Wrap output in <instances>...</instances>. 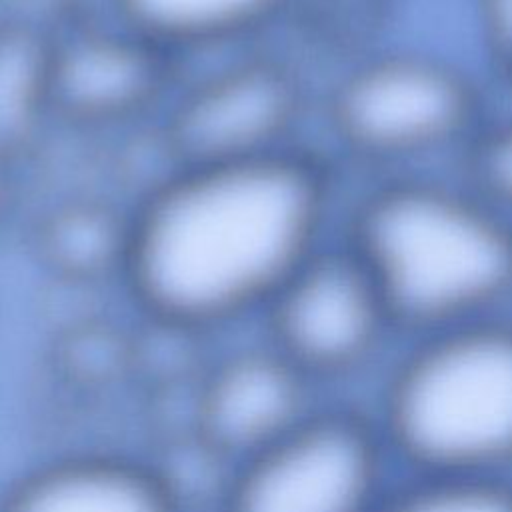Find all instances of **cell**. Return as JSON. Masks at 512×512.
<instances>
[{
	"instance_id": "6da1fadb",
	"label": "cell",
	"mask_w": 512,
	"mask_h": 512,
	"mask_svg": "<svg viewBox=\"0 0 512 512\" xmlns=\"http://www.w3.org/2000/svg\"><path fill=\"white\" fill-rule=\"evenodd\" d=\"M326 170L288 148L178 168L132 214L124 276L140 306L174 328H204L278 290L322 246Z\"/></svg>"
},
{
	"instance_id": "7a4b0ae2",
	"label": "cell",
	"mask_w": 512,
	"mask_h": 512,
	"mask_svg": "<svg viewBox=\"0 0 512 512\" xmlns=\"http://www.w3.org/2000/svg\"><path fill=\"white\" fill-rule=\"evenodd\" d=\"M344 244L406 338L512 310V216L470 180L376 176Z\"/></svg>"
},
{
	"instance_id": "3957f363",
	"label": "cell",
	"mask_w": 512,
	"mask_h": 512,
	"mask_svg": "<svg viewBox=\"0 0 512 512\" xmlns=\"http://www.w3.org/2000/svg\"><path fill=\"white\" fill-rule=\"evenodd\" d=\"M372 418L404 476L512 482V310L408 336Z\"/></svg>"
},
{
	"instance_id": "277c9868",
	"label": "cell",
	"mask_w": 512,
	"mask_h": 512,
	"mask_svg": "<svg viewBox=\"0 0 512 512\" xmlns=\"http://www.w3.org/2000/svg\"><path fill=\"white\" fill-rule=\"evenodd\" d=\"M490 114L474 72L412 46L358 58L328 98L334 138L376 176L414 172L448 150L466 154Z\"/></svg>"
},
{
	"instance_id": "5b68a950",
	"label": "cell",
	"mask_w": 512,
	"mask_h": 512,
	"mask_svg": "<svg viewBox=\"0 0 512 512\" xmlns=\"http://www.w3.org/2000/svg\"><path fill=\"white\" fill-rule=\"evenodd\" d=\"M392 468L370 414H308L246 460L226 512H376Z\"/></svg>"
},
{
	"instance_id": "8992f818",
	"label": "cell",
	"mask_w": 512,
	"mask_h": 512,
	"mask_svg": "<svg viewBox=\"0 0 512 512\" xmlns=\"http://www.w3.org/2000/svg\"><path fill=\"white\" fill-rule=\"evenodd\" d=\"M268 306L276 350L306 380L356 376L400 334L374 278L344 242L320 248Z\"/></svg>"
},
{
	"instance_id": "52a82bcc",
	"label": "cell",
	"mask_w": 512,
	"mask_h": 512,
	"mask_svg": "<svg viewBox=\"0 0 512 512\" xmlns=\"http://www.w3.org/2000/svg\"><path fill=\"white\" fill-rule=\"evenodd\" d=\"M300 110L296 76L256 58L188 90L166 122L164 142L178 168L250 160L282 150Z\"/></svg>"
},
{
	"instance_id": "ba28073f",
	"label": "cell",
	"mask_w": 512,
	"mask_h": 512,
	"mask_svg": "<svg viewBox=\"0 0 512 512\" xmlns=\"http://www.w3.org/2000/svg\"><path fill=\"white\" fill-rule=\"evenodd\" d=\"M168 80L166 50L126 26H80L52 38V112L106 126L148 110Z\"/></svg>"
},
{
	"instance_id": "9c48e42d",
	"label": "cell",
	"mask_w": 512,
	"mask_h": 512,
	"mask_svg": "<svg viewBox=\"0 0 512 512\" xmlns=\"http://www.w3.org/2000/svg\"><path fill=\"white\" fill-rule=\"evenodd\" d=\"M306 382L276 348L230 358L202 390L200 436L218 452L256 456L308 416Z\"/></svg>"
},
{
	"instance_id": "30bf717a",
	"label": "cell",
	"mask_w": 512,
	"mask_h": 512,
	"mask_svg": "<svg viewBox=\"0 0 512 512\" xmlns=\"http://www.w3.org/2000/svg\"><path fill=\"white\" fill-rule=\"evenodd\" d=\"M0 512H174L148 472L104 458L58 462L28 476Z\"/></svg>"
},
{
	"instance_id": "8fae6325",
	"label": "cell",
	"mask_w": 512,
	"mask_h": 512,
	"mask_svg": "<svg viewBox=\"0 0 512 512\" xmlns=\"http://www.w3.org/2000/svg\"><path fill=\"white\" fill-rule=\"evenodd\" d=\"M130 244L132 216L92 198L60 202L34 230V250L42 266L70 282H94L124 272Z\"/></svg>"
},
{
	"instance_id": "7c38bea8",
	"label": "cell",
	"mask_w": 512,
	"mask_h": 512,
	"mask_svg": "<svg viewBox=\"0 0 512 512\" xmlns=\"http://www.w3.org/2000/svg\"><path fill=\"white\" fill-rule=\"evenodd\" d=\"M52 114V38L0 24V160L28 152Z\"/></svg>"
},
{
	"instance_id": "4fadbf2b",
	"label": "cell",
	"mask_w": 512,
	"mask_h": 512,
	"mask_svg": "<svg viewBox=\"0 0 512 512\" xmlns=\"http://www.w3.org/2000/svg\"><path fill=\"white\" fill-rule=\"evenodd\" d=\"M290 0H116L124 26L156 46L212 44L252 32L276 18Z\"/></svg>"
},
{
	"instance_id": "5bb4252c",
	"label": "cell",
	"mask_w": 512,
	"mask_h": 512,
	"mask_svg": "<svg viewBox=\"0 0 512 512\" xmlns=\"http://www.w3.org/2000/svg\"><path fill=\"white\" fill-rule=\"evenodd\" d=\"M376 512H512V482L404 476Z\"/></svg>"
},
{
	"instance_id": "9a60e30c",
	"label": "cell",
	"mask_w": 512,
	"mask_h": 512,
	"mask_svg": "<svg viewBox=\"0 0 512 512\" xmlns=\"http://www.w3.org/2000/svg\"><path fill=\"white\" fill-rule=\"evenodd\" d=\"M466 156L468 180L512 216V110L490 114Z\"/></svg>"
},
{
	"instance_id": "2e32d148",
	"label": "cell",
	"mask_w": 512,
	"mask_h": 512,
	"mask_svg": "<svg viewBox=\"0 0 512 512\" xmlns=\"http://www.w3.org/2000/svg\"><path fill=\"white\" fill-rule=\"evenodd\" d=\"M472 4L484 58L492 74L512 84V0H474Z\"/></svg>"
},
{
	"instance_id": "e0dca14e",
	"label": "cell",
	"mask_w": 512,
	"mask_h": 512,
	"mask_svg": "<svg viewBox=\"0 0 512 512\" xmlns=\"http://www.w3.org/2000/svg\"><path fill=\"white\" fill-rule=\"evenodd\" d=\"M8 202V178H6V162L0 160V216Z\"/></svg>"
}]
</instances>
